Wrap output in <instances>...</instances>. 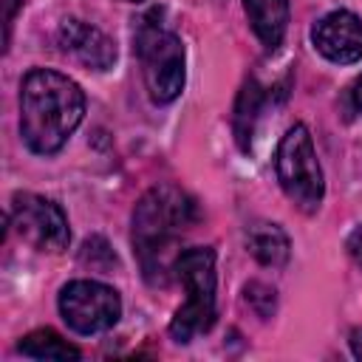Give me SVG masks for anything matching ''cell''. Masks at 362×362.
I'll return each instance as SVG.
<instances>
[{
	"instance_id": "obj_1",
	"label": "cell",
	"mask_w": 362,
	"mask_h": 362,
	"mask_svg": "<svg viewBox=\"0 0 362 362\" xmlns=\"http://www.w3.org/2000/svg\"><path fill=\"white\" fill-rule=\"evenodd\" d=\"M85 116L82 88L51 68H31L20 82V136L37 156H54Z\"/></svg>"
},
{
	"instance_id": "obj_2",
	"label": "cell",
	"mask_w": 362,
	"mask_h": 362,
	"mask_svg": "<svg viewBox=\"0 0 362 362\" xmlns=\"http://www.w3.org/2000/svg\"><path fill=\"white\" fill-rule=\"evenodd\" d=\"M195 218V201L173 184H158L139 198L133 209V246L150 286L170 283L175 274V257L181 255L175 246Z\"/></svg>"
},
{
	"instance_id": "obj_3",
	"label": "cell",
	"mask_w": 362,
	"mask_h": 362,
	"mask_svg": "<svg viewBox=\"0 0 362 362\" xmlns=\"http://www.w3.org/2000/svg\"><path fill=\"white\" fill-rule=\"evenodd\" d=\"M136 54L141 62V76L150 99L156 105H170L184 90V42L178 34L161 25V11L141 17L136 28Z\"/></svg>"
},
{
	"instance_id": "obj_4",
	"label": "cell",
	"mask_w": 362,
	"mask_h": 362,
	"mask_svg": "<svg viewBox=\"0 0 362 362\" xmlns=\"http://www.w3.org/2000/svg\"><path fill=\"white\" fill-rule=\"evenodd\" d=\"M175 277L181 280L187 300L170 322V337L181 345L204 334L215 322V252L209 246L181 249L175 257Z\"/></svg>"
},
{
	"instance_id": "obj_5",
	"label": "cell",
	"mask_w": 362,
	"mask_h": 362,
	"mask_svg": "<svg viewBox=\"0 0 362 362\" xmlns=\"http://www.w3.org/2000/svg\"><path fill=\"white\" fill-rule=\"evenodd\" d=\"M274 170H277V181H280L286 198L297 209H303L308 215L320 209L322 195H325V178H322V167L317 161L314 139L305 124L297 122L286 130V136L277 144Z\"/></svg>"
},
{
	"instance_id": "obj_6",
	"label": "cell",
	"mask_w": 362,
	"mask_h": 362,
	"mask_svg": "<svg viewBox=\"0 0 362 362\" xmlns=\"http://www.w3.org/2000/svg\"><path fill=\"white\" fill-rule=\"evenodd\" d=\"M59 314L76 334H99L119 322L122 300L119 291L99 280H71L59 291Z\"/></svg>"
},
{
	"instance_id": "obj_7",
	"label": "cell",
	"mask_w": 362,
	"mask_h": 362,
	"mask_svg": "<svg viewBox=\"0 0 362 362\" xmlns=\"http://www.w3.org/2000/svg\"><path fill=\"white\" fill-rule=\"evenodd\" d=\"M14 229L25 243H31L40 252L59 255L68 249L71 229L62 206L51 198L34 195V192H17L11 198V212H8Z\"/></svg>"
},
{
	"instance_id": "obj_8",
	"label": "cell",
	"mask_w": 362,
	"mask_h": 362,
	"mask_svg": "<svg viewBox=\"0 0 362 362\" xmlns=\"http://www.w3.org/2000/svg\"><path fill=\"white\" fill-rule=\"evenodd\" d=\"M314 48L337 65H351L362 59V20L354 11H331L317 20L311 31Z\"/></svg>"
},
{
	"instance_id": "obj_9",
	"label": "cell",
	"mask_w": 362,
	"mask_h": 362,
	"mask_svg": "<svg viewBox=\"0 0 362 362\" xmlns=\"http://www.w3.org/2000/svg\"><path fill=\"white\" fill-rule=\"evenodd\" d=\"M57 42L68 57H74L79 65H85L90 71H107L116 62L113 40L105 31H99L96 25L76 20V17H68L59 23Z\"/></svg>"
},
{
	"instance_id": "obj_10",
	"label": "cell",
	"mask_w": 362,
	"mask_h": 362,
	"mask_svg": "<svg viewBox=\"0 0 362 362\" xmlns=\"http://www.w3.org/2000/svg\"><path fill=\"white\" fill-rule=\"evenodd\" d=\"M243 11L249 17V25L255 37L274 51L288 28V3L286 0H243Z\"/></svg>"
},
{
	"instance_id": "obj_11",
	"label": "cell",
	"mask_w": 362,
	"mask_h": 362,
	"mask_svg": "<svg viewBox=\"0 0 362 362\" xmlns=\"http://www.w3.org/2000/svg\"><path fill=\"white\" fill-rule=\"evenodd\" d=\"M246 249L257 263L272 266V269L286 266L291 255L288 235L277 223H269V221H257L246 229Z\"/></svg>"
},
{
	"instance_id": "obj_12",
	"label": "cell",
	"mask_w": 362,
	"mask_h": 362,
	"mask_svg": "<svg viewBox=\"0 0 362 362\" xmlns=\"http://www.w3.org/2000/svg\"><path fill=\"white\" fill-rule=\"evenodd\" d=\"M263 88L257 85L255 76H249L238 93V102H235V116H232V130H235V141L238 147L246 153L252 147V136H255V124L260 119V110H263Z\"/></svg>"
},
{
	"instance_id": "obj_13",
	"label": "cell",
	"mask_w": 362,
	"mask_h": 362,
	"mask_svg": "<svg viewBox=\"0 0 362 362\" xmlns=\"http://www.w3.org/2000/svg\"><path fill=\"white\" fill-rule=\"evenodd\" d=\"M17 351L31 359H79L82 351L62 339L54 328H37L17 342Z\"/></svg>"
},
{
	"instance_id": "obj_14",
	"label": "cell",
	"mask_w": 362,
	"mask_h": 362,
	"mask_svg": "<svg viewBox=\"0 0 362 362\" xmlns=\"http://www.w3.org/2000/svg\"><path fill=\"white\" fill-rule=\"evenodd\" d=\"M243 297H246L249 308H252L257 317H263V320H269V317L277 311V291H274L272 286L260 283V280L246 283V286H243Z\"/></svg>"
},
{
	"instance_id": "obj_15",
	"label": "cell",
	"mask_w": 362,
	"mask_h": 362,
	"mask_svg": "<svg viewBox=\"0 0 362 362\" xmlns=\"http://www.w3.org/2000/svg\"><path fill=\"white\" fill-rule=\"evenodd\" d=\"M345 249H348V255L354 257V263L362 269V226H356V229L348 235V240H345Z\"/></svg>"
},
{
	"instance_id": "obj_16",
	"label": "cell",
	"mask_w": 362,
	"mask_h": 362,
	"mask_svg": "<svg viewBox=\"0 0 362 362\" xmlns=\"http://www.w3.org/2000/svg\"><path fill=\"white\" fill-rule=\"evenodd\" d=\"M20 0H6V45L11 40V23H14V11H17Z\"/></svg>"
},
{
	"instance_id": "obj_17",
	"label": "cell",
	"mask_w": 362,
	"mask_h": 362,
	"mask_svg": "<svg viewBox=\"0 0 362 362\" xmlns=\"http://www.w3.org/2000/svg\"><path fill=\"white\" fill-rule=\"evenodd\" d=\"M351 351L356 359H362V328H354L351 331Z\"/></svg>"
},
{
	"instance_id": "obj_18",
	"label": "cell",
	"mask_w": 362,
	"mask_h": 362,
	"mask_svg": "<svg viewBox=\"0 0 362 362\" xmlns=\"http://www.w3.org/2000/svg\"><path fill=\"white\" fill-rule=\"evenodd\" d=\"M351 99H354V107L362 113V76L354 82V88H351Z\"/></svg>"
},
{
	"instance_id": "obj_19",
	"label": "cell",
	"mask_w": 362,
	"mask_h": 362,
	"mask_svg": "<svg viewBox=\"0 0 362 362\" xmlns=\"http://www.w3.org/2000/svg\"><path fill=\"white\" fill-rule=\"evenodd\" d=\"M127 3H139V0H127Z\"/></svg>"
}]
</instances>
